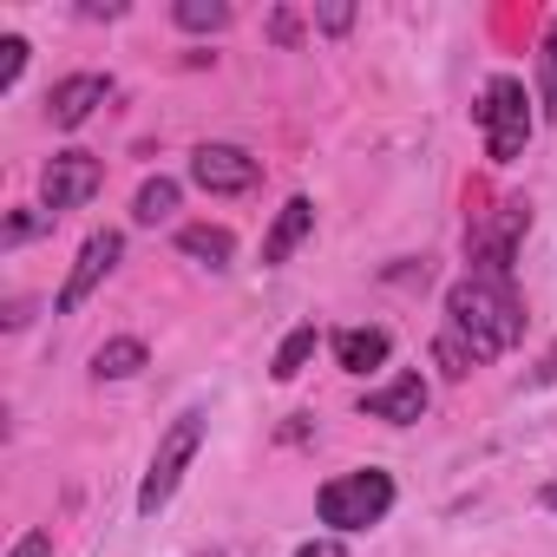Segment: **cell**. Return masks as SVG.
Returning <instances> with one entry per match:
<instances>
[{
    "mask_svg": "<svg viewBox=\"0 0 557 557\" xmlns=\"http://www.w3.org/2000/svg\"><path fill=\"white\" fill-rule=\"evenodd\" d=\"M518 335H524V296H518V283H511V275H472L466 269L459 283L446 289V322H440L433 355H440V368L453 381H466L472 368L511 355Z\"/></svg>",
    "mask_w": 557,
    "mask_h": 557,
    "instance_id": "obj_1",
    "label": "cell"
},
{
    "mask_svg": "<svg viewBox=\"0 0 557 557\" xmlns=\"http://www.w3.org/2000/svg\"><path fill=\"white\" fill-rule=\"evenodd\" d=\"M472 119H479V138H485V158L492 164H518L524 145H531V132H537V99L524 92L518 73H492L479 86Z\"/></svg>",
    "mask_w": 557,
    "mask_h": 557,
    "instance_id": "obj_2",
    "label": "cell"
},
{
    "mask_svg": "<svg viewBox=\"0 0 557 557\" xmlns=\"http://www.w3.org/2000/svg\"><path fill=\"white\" fill-rule=\"evenodd\" d=\"M394 498H400L394 472H381V466H355V472H335V479L315 492V518H322L335 537H355V531L387 524Z\"/></svg>",
    "mask_w": 557,
    "mask_h": 557,
    "instance_id": "obj_3",
    "label": "cell"
},
{
    "mask_svg": "<svg viewBox=\"0 0 557 557\" xmlns=\"http://www.w3.org/2000/svg\"><path fill=\"white\" fill-rule=\"evenodd\" d=\"M203 433H210V420H203L197 407H184V413L158 433L151 466H145V479H138V518H158V511L177 498L184 472H190V466H197V453H203Z\"/></svg>",
    "mask_w": 557,
    "mask_h": 557,
    "instance_id": "obj_4",
    "label": "cell"
},
{
    "mask_svg": "<svg viewBox=\"0 0 557 557\" xmlns=\"http://www.w3.org/2000/svg\"><path fill=\"white\" fill-rule=\"evenodd\" d=\"M524 230H531V203L524 197H498L492 210H472V223H466V262H472V275H511Z\"/></svg>",
    "mask_w": 557,
    "mask_h": 557,
    "instance_id": "obj_5",
    "label": "cell"
},
{
    "mask_svg": "<svg viewBox=\"0 0 557 557\" xmlns=\"http://www.w3.org/2000/svg\"><path fill=\"white\" fill-rule=\"evenodd\" d=\"M119 262H125V230H92V236L79 243L73 269H66L60 296H53V315H79V309L106 289V275H112Z\"/></svg>",
    "mask_w": 557,
    "mask_h": 557,
    "instance_id": "obj_6",
    "label": "cell"
},
{
    "mask_svg": "<svg viewBox=\"0 0 557 557\" xmlns=\"http://www.w3.org/2000/svg\"><path fill=\"white\" fill-rule=\"evenodd\" d=\"M106 184V164L92 151H53L40 164V210L47 216H66V210H86Z\"/></svg>",
    "mask_w": 557,
    "mask_h": 557,
    "instance_id": "obj_7",
    "label": "cell"
},
{
    "mask_svg": "<svg viewBox=\"0 0 557 557\" xmlns=\"http://www.w3.org/2000/svg\"><path fill=\"white\" fill-rule=\"evenodd\" d=\"M190 184L203 197H249L262 184V158L243 145H197L190 151Z\"/></svg>",
    "mask_w": 557,
    "mask_h": 557,
    "instance_id": "obj_8",
    "label": "cell"
},
{
    "mask_svg": "<svg viewBox=\"0 0 557 557\" xmlns=\"http://www.w3.org/2000/svg\"><path fill=\"white\" fill-rule=\"evenodd\" d=\"M426 407H433V387H426L420 368L387 374V381L368 387V400H361V413H368V420H387V426H413V420H426Z\"/></svg>",
    "mask_w": 557,
    "mask_h": 557,
    "instance_id": "obj_9",
    "label": "cell"
},
{
    "mask_svg": "<svg viewBox=\"0 0 557 557\" xmlns=\"http://www.w3.org/2000/svg\"><path fill=\"white\" fill-rule=\"evenodd\" d=\"M106 99H112V73H66V79L47 92V119H53L60 132H79Z\"/></svg>",
    "mask_w": 557,
    "mask_h": 557,
    "instance_id": "obj_10",
    "label": "cell"
},
{
    "mask_svg": "<svg viewBox=\"0 0 557 557\" xmlns=\"http://www.w3.org/2000/svg\"><path fill=\"white\" fill-rule=\"evenodd\" d=\"M329 348H335V368H342V374H355V381H368V374H381V368L394 361V335H387V329H374V322L335 329V335H329Z\"/></svg>",
    "mask_w": 557,
    "mask_h": 557,
    "instance_id": "obj_11",
    "label": "cell"
},
{
    "mask_svg": "<svg viewBox=\"0 0 557 557\" xmlns=\"http://www.w3.org/2000/svg\"><path fill=\"white\" fill-rule=\"evenodd\" d=\"M309 236H315V203H309V197H289L283 210H275L269 236H262V269H283Z\"/></svg>",
    "mask_w": 557,
    "mask_h": 557,
    "instance_id": "obj_12",
    "label": "cell"
},
{
    "mask_svg": "<svg viewBox=\"0 0 557 557\" xmlns=\"http://www.w3.org/2000/svg\"><path fill=\"white\" fill-rule=\"evenodd\" d=\"M177 256H190V262H203V269H230V262H236V236H230L223 223H184V230H177Z\"/></svg>",
    "mask_w": 557,
    "mask_h": 557,
    "instance_id": "obj_13",
    "label": "cell"
},
{
    "mask_svg": "<svg viewBox=\"0 0 557 557\" xmlns=\"http://www.w3.org/2000/svg\"><path fill=\"white\" fill-rule=\"evenodd\" d=\"M177 197H184V190H177V177H145V184H138V197H132V223H138V230L171 223V216H177Z\"/></svg>",
    "mask_w": 557,
    "mask_h": 557,
    "instance_id": "obj_14",
    "label": "cell"
},
{
    "mask_svg": "<svg viewBox=\"0 0 557 557\" xmlns=\"http://www.w3.org/2000/svg\"><path fill=\"white\" fill-rule=\"evenodd\" d=\"M145 361H151V355H145V342H138V335H112V342L92 355V381H132Z\"/></svg>",
    "mask_w": 557,
    "mask_h": 557,
    "instance_id": "obj_15",
    "label": "cell"
},
{
    "mask_svg": "<svg viewBox=\"0 0 557 557\" xmlns=\"http://www.w3.org/2000/svg\"><path fill=\"white\" fill-rule=\"evenodd\" d=\"M315 348H322V329H315V322L289 329V335H283V348H275V361H269V374H275V381H296V374L315 361Z\"/></svg>",
    "mask_w": 557,
    "mask_h": 557,
    "instance_id": "obj_16",
    "label": "cell"
},
{
    "mask_svg": "<svg viewBox=\"0 0 557 557\" xmlns=\"http://www.w3.org/2000/svg\"><path fill=\"white\" fill-rule=\"evenodd\" d=\"M537 112L557 125V14H550V27L537 40Z\"/></svg>",
    "mask_w": 557,
    "mask_h": 557,
    "instance_id": "obj_17",
    "label": "cell"
},
{
    "mask_svg": "<svg viewBox=\"0 0 557 557\" xmlns=\"http://www.w3.org/2000/svg\"><path fill=\"white\" fill-rule=\"evenodd\" d=\"M171 21H177L184 34H223V27H230V8H223V0H177Z\"/></svg>",
    "mask_w": 557,
    "mask_h": 557,
    "instance_id": "obj_18",
    "label": "cell"
},
{
    "mask_svg": "<svg viewBox=\"0 0 557 557\" xmlns=\"http://www.w3.org/2000/svg\"><path fill=\"white\" fill-rule=\"evenodd\" d=\"M27 53H34V47H27L21 34H0V92H14V79L27 73Z\"/></svg>",
    "mask_w": 557,
    "mask_h": 557,
    "instance_id": "obj_19",
    "label": "cell"
},
{
    "mask_svg": "<svg viewBox=\"0 0 557 557\" xmlns=\"http://www.w3.org/2000/svg\"><path fill=\"white\" fill-rule=\"evenodd\" d=\"M40 230H53V216H47V210H14V216H8V230H0V243L21 249V243H34Z\"/></svg>",
    "mask_w": 557,
    "mask_h": 557,
    "instance_id": "obj_20",
    "label": "cell"
},
{
    "mask_svg": "<svg viewBox=\"0 0 557 557\" xmlns=\"http://www.w3.org/2000/svg\"><path fill=\"white\" fill-rule=\"evenodd\" d=\"M289 557H348V537H335V531H322V537H309V544H296Z\"/></svg>",
    "mask_w": 557,
    "mask_h": 557,
    "instance_id": "obj_21",
    "label": "cell"
},
{
    "mask_svg": "<svg viewBox=\"0 0 557 557\" xmlns=\"http://www.w3.org/2000/svg\"><path fill=\"white\" fill-rule=\"evenodd\" d=\"M269 40H275V47H296V40H302V21L275 8V14H269Z\"/></svg>",
    "mask_w": 557,
    "mask_h": 557,
    "instance_id": "obj_22",
    "label": "cell"
},
{
    "mask_svg": "<svg viewBox=\"0 0 557 557\" xmlns=\"http://www.w3.org/2000/svg\"><path fill=\"white\" fill-rule=\"evenodd\" d=\"M315 27L322 34H348L355 27V8H315Z\"/></svg>",
    "mask_w": 557,
    "mask_h": 557,
    "instance_id": "obj_23",
    "label": "cell"
},
{
    "mask_svg": "<svg viewBox=\"0 0 557 557\" xmlns=\"http://www.w3.org/2000/svg\"><path fill=\"white\" fill-rule=\"evenodd\" d=\"M8 557H53V531H27Z\"/></svg>",
    "mask_w": 557,
    "mask_h": 557,
    "instance_id": "obj_24",
    "label": "cell"
},
{
    "mask_svg": "<svg viewBox=\"0 0 557 557\" xmlns=\"http://www.w3.org/2000/svg\"><path fill=\"white\" fill-rule=\"evenodd\" d=\"M537 505H544V511H557V472L544 479V492H537Z\"/></svg>",
    "mask_w": 557,
    "mask_h": 557,
    "instance_id": "obj_25",
    "label": "cell"
},
{
    "mask_svg": "<svg viewBox=\"0 0 557 557\" xmlns=\"http://www.w3.org/2000/svg\"><path fill=\"white\" fill-rule=\"evenodd\" d=\"M197 557H223V550H197Z\"/></svg>",
    "mask_w": 557,
    "mask_h": 557,
    "instance_id": "obj_26",
    "label": "cell"
}]
</instances>
